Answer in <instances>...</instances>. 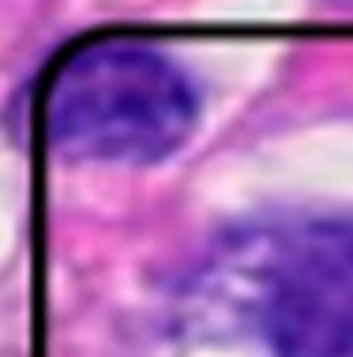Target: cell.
Wrapping results in <instances>:
<instances>
[{
	"mask_svg": "<svg viewBox=\"0 0 353 357\" xmlns=\"http://www.w3.org/2000/svg\"><path fill=\"white\" fill-rule=\"evenodd\" d=\"M177 357H353V215L237 229L188 275Z\"/></svg>",
	"mask_w": 353,
	"mask_h": 357,
	"instance_id": "cell-1",
	"label": "cell"
},
{
	"mask_svg": "<svg viewBox=\"0 0 353 357\" xmlns=\"http://www.w3.org/2000/svg\"><path fill=\"white\" fill-rule=\"evenodd\" d=\"M199 91L169 53L128 34L91 38L49 68L42 139L72 162L147 166L192 136Z\"/></svg>",
	"mask_w": 353,
	"mask_h": 357,
	"instance_id": "cell-2",
	"label": "cell"
}]
</instances>
